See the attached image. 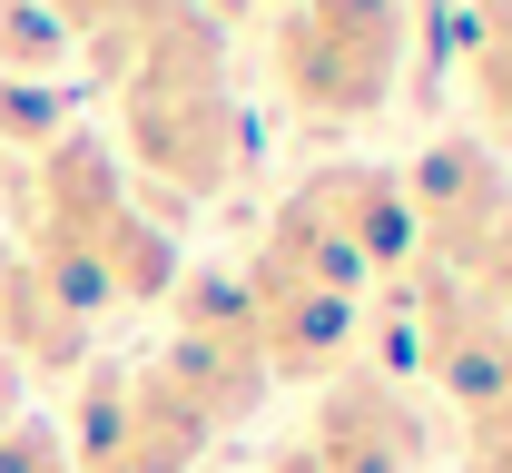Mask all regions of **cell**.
<instances>
[{"label":"cell","instance_id":"cell-1","mask_svg":"<svg viewBox=\"0 0 512 473\" xmlns=\"http://www.w3.org/2000/svg\"><path fill=\"white\" fill-rule=\"evenodd\" d=\"M119 109H128V148H138V168L168 188V207L217 198V188L237 178L247 129H237V99H227L217 20L178 10V20L148 40V60L119 79Z\"/></svg>","mask_w":512,"mask_h":473},{"label":"cell","instance_id":"cell-2","mask_svg":"<svg viewBox=\"0 0 512 473\" xmlns=\"http://www.w3.org/2000/svg\"><path fill=\"white\" fill-rule=\"evenodd\" d=\"M276 89L306 119H375L404 89V0H296L276 30Z\"/></svg>","mask_w":512,"mask_h":473},{"label":"cell","instance_id":"cell-3","mask_svg":"<svg viewBox=\"0 0 512 473\" xmlns=\"http://www.w3.org/2000/svg\"><path fill=\"white\" fill-rule=\"evenodd\" d=\"M168 306H178V326H168V345L148 355V375H158L207 434L237 424V414H256V395H266V355H256L247 276H237V267H197V276L168 286Z\"/></svg>","mask_w":512,"mask_h":473},{"label":"cell","instance_id":"cell-4","mask_svg":"<svg viewBox=\"0 0 512 473\" xmlns=\"http://www.w3.org/2000/svg\"><path fill=\"white\" fill-rule=\"evenodd\" d=\"M197 444H207V424L148 365H109L79 385V434H69L79 473H188Z\"/></svg>","mask_w":512,"mask_h":473},{"label":"cell","instance_id":"cell-5","mask_svg":"<svg viewBox=\"0 0 512 473\" xmlns=\"http://www.w3.org/2000/svg\"><path fill=\"white\" fill-rule=\"evenodd\" d=\"M247 316H256V355H266V375H345V355H355V296H335V286H306V276L247 267Z\"/></svg>","mask_w":512,"mask_h":473},{"label":"cell","instance_id":"cell-6","mask_svg":"<svg viewBox=\"0 0 512 473\" xmlns=\"http://www.w3.org/2000/svg\"><path fill=\"white\" fill-rule=\"evenodd\" d=\"M296 207L316 217L325 237L365 267V286L394 267H414V217H404V178L394 168H375V158H335V168H316L306 188H296Z\"/></svg>","mask_w":512,"mask_h":473},{"label":"cell","instance_id":"cell-7","mask_svg":"<svg viewBox=\"0 0 512 473\" xmlns=\"http://www.w3.org/2000/svg\"><path fill=\"white\" fill-rule=\"evenodd\" d=\"M473 89H483V119L512 129V20H493V10L473 30Z\"/></svg>","mask_w":512,"mask_h":473},{"label":"cell","instance_id":"cell-8","mask_svg":"<svg viewBox=\"0 0 512 473\" xmlns=\"http://www.w3.org/2000/svg\"><path fill=\"white\" fill-rule=\"evenodd\" d=\"M463 464L473 473H512V385H493L483 405H463Z\"/></svg>","mask_w":512,"mask_h":473},{"label":"cell","instance_id":"cell-9","mask_svg":"<svg viewBox=\"0 0 512 473\" xmlns=\"http://www.w3.org/2000/svg\"><path fill=\"white\" fill-rule=\"evenodd\" d=\"M0 473H79V464H69V444L50 424H20V414H10V424H0Z\"/></svg>","mask_w":512,"mask_h":473}]
</instances>
